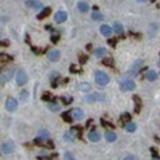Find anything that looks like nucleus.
I'll list each match as a JSON object with an SVG mask.
<instances>
[{"mask_svg":"<svg viewBox=\"0 0 160 160\" xmlns=\"http://www.w3.org/2000/svg\"><path fill=\"white\" fill-rule=\"evenodd\" d=\"M95 81H96L97 85L105 86L110 83V78L106 73H103L101 70H97V72H95Z\"/></svg>","mask_w":160,"mask_h":160,"instance_id":"obj_1","label":"nucleus"},{"mask_svg":"<svg viewBox=\"0 0 160 160\" xmlns=\"http://www.w3.org/2000/svg\"><path fill=\"white\" fill-rule=\"evenodd\" d=\"M120 88L122 91H132V90H134L136 89V84H134V81L132 80V79H123L121 81V84H120Z\"/></svg>","mask_w":160,"mask_h":160,"instance_id":"obj_2","label":"nucleus"},{"mask_svg":"<svg viewBox=\"0 0 160 160\" xmlns=\"http://www.w3.org/2000/svg\"><path fill=\"white\" fill-rule=\"evenodd\" d=\"M14 69L10 68V69H5V70L1 73V75H0V85H4L6 84L9 80L12 79V76H14Z\"/></svg>","mask_w":160,"mask_h":160,"instance_id":"obj_3","label":"nucleus"},{"mask_svg":"<svg viewBox=\"0 0 160 160\" xmlns=\"http://www.w3.org/2000/svg\"><path fill=\"white\" fill-rule=\"evenodd\" d=\"M5 108L8 110L9 112H14V111H16V108H17V100L14 99V97H9V99L6 100Z\"/></svg>","mask_w":160,"mask_h":160,"instance_id":"obj_4","label":"nucleus"},{"mask_svg":"<svg viewBox=\"0 0 160 160\" xmlns=\"http://www.w3.org/2000/svg\"><path fill=\"white\" fill-rule=\"evenodd\" d=\"M27 83V75L24 70H19L16 74V84L19 86H22Z\"/></svg>","mask_w":160,"mask_h":160,"instance_id":"obj_5","label":"nucleus"},{"mask_svg":"<svg viewBox=\"0 0 160 160\" xmlns=\"http://www.w3.org/2000/svg\"><path fill=\"white\" fill-rule=\"evenodd\" d=\"M84 100H85V101H88V102H94V101H103V100H105V95H103V94H100V93H95V94H93V95H89V96H86Z\"/></svg>","mask_w":160,"mask_h":160,"instance_id":"obj_6","label":"nucleus"},{"mask_svg":"<svg viewBox=\"0 0 160 160\" xmlns=\"http://www.w3.org/2000/svg\"><path fill=\"white\" fill-rule=\"evenodd\" d=\"M14 150V144L11 142H8V143H4L1 145V148H0V151H1L3 155H9L11 154Z\"/></svg>","mask_w":160,"mask_h":160,"instance_id":"obj_7","label":"nucleus"},{"mask_svg":"<svg viewBox=\"0 0 160 160\" xmlns=\"http://www.w3.org/2000/svg\"><path fill=\"white\" fill-rule=\"evenodd\" d=\"M142 64H143V62H142L141 59H137L134 63H133V65H132V68L129 69V74L133 75V76H136V75L138 74V72H139V69L142 68Z\"/></svg>","mask_w":160,"mask_h":160,"instance_id":"obj_8","label":"nucleus"},{"mask_svg":"<svg viewBox=\"0 0 160 160\" xmlns=\"http://www.w3.org/2000/svg\"><path fill=\"white\" fill-rule=\"evenodd\" d=\"M67 17H68V14L65 11H58L54 15V20H55V22L57 24H63L67 20Z\"/></svg>","mask_w":160,"mask_h":160,"instance_id":"obj_9","label":"nucleus"},{"mask_svg":"<svg viewBox=\"0 0 160 160\" xmlns=\"http://www.w3.org/2000/svg\"><path fill=\"white\" fill-rule=\"evenodd\" d=\"M70 113H72V117L76 121H80L84 118V112H83L81 108H73L70 111Z\"/></svg>","mask_w":160,"mask_h":160,"instance_id":"obj_10","label":"nucleus"},{"mask_svg":"<svg viewBox=\"0 0 160 160\" xmlns=\"http://www.w3.org/2000/svg\"><path fill=\"white\" fill-rule=\"evenodd\" d=\"M26 5L29 6V8H32L34 10H38V9H42V3L38 1V0H27L26 1Z\"/></svg>","mask_w":160,"mask_h":160,"instance_id":"obj_11","label":"nucleus"},{"mask_svg":"<svg viewBox=\"0 0 160 160\" xmlns=\"http://www.w3.org/2000/svg\"><path fill=\"white\" fill-rule=\"evenodd\" d=\"M59 58H60V52L57 50H53L48 53V59L51 62H57V60H59Z\"/></svg>","mask_w":160,"mask_h":160,"instance_id":"obj_12","label":"nucleus"},{"mask_svg":"<svg viewBox=\"0 0 160 160\" xmlns=\"http://www.w3.org/2000/svg\"><path fill=\"white\" fill-rule=\"evenodd\" d=\"M88 137H89V139H90L91 142H99L100 138H101L100 133H99V132H96V131H91V132L89 133Z\"/></svg>","mask_w":160,"mask_h":160,"instance_id":"obj_13","label":"nucleus"},{"mask_svg":"<svg viewBox=\"0 0 160 160\" xmlns=\"http://www.w3.org/2000/svg\"><path fill=\"white\" fill-rule=\"evenodd\" d=\"M100 31H101V33L103 34V36H110V34L112 33V29H111L108 25H102L100 27Z\"/></svg>","mask_w":160,"mask_h":160,"instance_id":"obj_14","label":"nucleus"},{"mask_svg":"<svg viewBox=\"0 0 160 160\" xmlns=\"http://www.w3.org/2000/svg\"><path fill=\"white\" fill-rule=\"evenodd\" d=\"M145 78H147L149 81H155L158 79V73L155 70H149L147 74H145Z\"/></svg>","mask_w":160,"mask_h":160,"instance_id":"obj_15","label":"nucleus"},{"mask_svg":"<svg viewBox=\"0 0 160 160\" xmlns=\"http://www.w3.org/2000/svg\"><path fill=\"white\" fill-rule=\"evenodd\" d=\"M133 101L136 102V108H134V111L138 113L139 111H141V107H142V100H141V97H139V96L134 95V96H133Z\"/></svg>","mask_w":160,"mask_h":160,"instance_id":"obj_16","label":"nucleus"},{"mask_svg":"<svg viewBox=\"0 0 160 160\" xmlns=\"http://www.w3.org/2000/svg\"><path fill=\"white\" fill-rule=\"evenodd\" d=\"M50 14H51V8H44L42 11L38 14L37 19H38V20H42V19H44V17H47V16H50Z\"/></svg>","mask_w":160,"mask_h":160,"instance_id":"obj_17","label":"nucleus"},{"mask_svg":"<svg viewBox=\"0 0 160 160\" xmlns=\"http://www.w3.org/2000/svg\"><path fill=\"white\" fill-rule=\"evenodd\" d=\"M74 139H75V134H74L73 129L67 132V133L64 134V141H67V142H74Z\"/></svg>","mask_w":160,"mask_h":160,"instance_id":"obj_18","label":"nucleus"},{"mask_svg":"<svg viewBox=\"0 0 160 160\" xmlns=\"http://www.w3.org/2000/svg\"><path fill=\"white\" fill-rule=\"evenodd\" d=\"M12 59L14 58L9 54H5V53L0 54V63H9V62H11Z\"/></svg>","mask_w":160,"mask_h":160,"instance_id":"obj_19","label":"nucleus"},{"mask_svg":"<svg viewBox=\"0 0 160 160\" xmlns=\"http://www.w3.org/2000/svg\"><path fill=\"white\" fill-rule=\"evenodd\" d=\"M105 138H106L107 142H115L117 136L113 133V132H106V133H105Z\"/></svg>","mask_w":160,"mask_h":160,"instance_id":"obj_20","label":"nucleus"},{"mask_svg":"<svg viewBox=\"0 0 160 160\" xmlns=\"http://www.w3.org/2000/svg\"><path fill=\"white\" fill-rule=\"evenodd\" d=\"M48 108H50L51 111H53V112H58V111L60 110V105H58L57 102H50L48 103Z\"/></svg>","mask_w":160,"mask_h":160,"instance_id":"obj_21","label":"nucleus"},{"mask_svg":"<svg viewBox=\"0 0 160 160\" xmlns=\"http://www.w3.org/2000/svg\"><path fill=\"white\" fill-rule=\"evenodd\" d=\"M113 30H115V32H116L117 34H120V36H123V26H122L121 24L116 22L115 26H113Z\"/></svg>","mask_w":160,"mask_h":160,"instance_id":"obj_22","label":"nucleus"},{"mask_svg":"<svg viewBox=\"0 0 160 160\" xmlns=\"http://www.w3.org/2000/svg\"><path fill=\"white\" fill-rule=\"evenodd\" d=\"M78 9H79L81 12H88V10H89V5H88L85 1H80V3L78 4Z\"/></svg>","mask_w":160,"mask_h":160,"instance_id":"obj_23","label":"nucleus"},{"mask_svg":"<svg viewBox=\"0 0 160 160\" xmlns=\"http://www.w3.org/2000/svg\"><path fill=\"white\" fill-rule=\"evenodd\" d=\"M107 52H106V50L105 48H97V50H95V52H94V54L96 55V57H103Z\"/></svg>","mask_w":160,"mask_h":160,"instance_id":"obj_24","label":"nucleus"},{"mask_svg":"<svg viewBox=\"0 0 160 160\" xmlns=\"http://www.w3.org/2000/svg\"><path fill=\"white\" fill-rule=\"evenodd\" d=\"M62 118L65 121V122H68V123H72L73 122V117L70 116V112H63V115H62Z\"/></svg>","mask_w":160,"mask_h":160,"instance_id":"obj_25","label":"nucleus"},{"mask_svg":"<svg viewBox=\"0 0 160 160\" xmlns=\"http://www.w3.org/2000/svg\"><path fill=\"white\" fill-rule=\"evenodd\" d=\"M124 128H126L127 132H134L136 131V124L134 123H132V122H127L126 123V126H124Z\"/></svg>","mask_w":160,"mask_h":160,"instance_id":"obj_26","label":"nucleus"},{"mask_svg":"<svg viewBox=\"0 0 160 160\" xmlns=\"http://www.w3.org/2000/svg\"><path fill=\"white\" fill-rule=\"evenodd\" d=\"M48 137H50V133H48V131L43 129V131H39V133H38V138L41 139H44V141H47Z\"/></svg>","mask_w":160,"mask_h":160,"instance_id":"obj_27","label":"nucleus"},{"mask_svg":"<svg viewBox=\"0 0 160 160\" xmlns=\"http://www.w3.org/2000/svg\"><path fill=\"white\" fill-rule=\"evenodd\" d=\"M102 64L106 67H113V59L112 58H105L102 59Z\"/></svg>","mask_w":160,"mask_h":160,"instance_id":"obj_28","label":"nucleus"},{"mask_svg":"<svg viewBox=\"0 0 160 160\" xmlns=\"http://www.w3.org/2000/svg\"><path fill=\"white\" fill-rule=\"evenodd\" d=\"M79 89L81 90V91H84V93H86V91H89V90H90V89H91V88H90V85L88 84V83H81V84L79 85Z\"/></svg>","mask_w":160,"mask_h":160,"instance_id":"obj_29","label":"nucleus"},{"mask_svg":"<svg viewBox=\"0 0 160 160\" xmlns=\"http://www.w3.org/2000/svg\"><path fill=\"white\" fill-rule=\"evenodd\" d=\"M129 121H131V115H129V113H123V115L121 116V122H122V123L126 124V123L129 122Z\"/></svg>","mask_w":160,"mask_h":160,"instance_id":"obj_30","label":"nucleus"},{"mask_svg":"<svg viewBox=\"0 0 160 160\" xmlns=\"http://www.w3.org/2000/svg\"><path fill=\"white\" fill-rule=\"evenodd\" d=\"M91 17H93V20H95V21H101V20L103 19V16L101 15L100 12H93V15H91Z\"/></svg>","mask_w":160,"mask_h":160,"instance_id":"obj_31","label":"nucleus"},{"mask_svg":"<svg viewBox=\"0 0 160 160\" xmlns=\"http://www.w3.org/2000/svg\"><path fill=\"white\" fill-rule=\"evenodd\" d=\"M42 100H44V101H52V100H54V97L50 93H44L42 95Z\"/></svg>","mask_w":160,"mask_h":160,"instance_id":"obj_32","label":"nucleus"},{"mask_svg":"<svg viewBox=\"0 0 160 160\" xmlns=\"http://www.w3.org/2000/svg\"><path fill=\"white\" fill-rule=\"evenodd\" d=\"M62 102H63L64 103V105H69V103H70L72 101H73V99H72V97H65V96H63V97H62Z\"/></svg>","mask_w":160,"mask_h":160,"instance_id":"obj_33","label":"nucleus"},{"mask_svg":"<svg viewBox=\"0 0 160 160\" xmlns=\"http://www.w3.org/2000/svg\"><path fill=\"white\" fill-rule=\"evenodd\" d=\"M101 124L103 127H108V128H115V126L112 123H110V122H107V121H105V120H101Z\"/></svg>","mask_w":160,"mask_h":160,"instance_id":"obj_34","label":"nucleus"},{"mask_svg":"<svg viewBox=\"0 0 160 160\" xmlns=\"http://www.w3.org/2000/svg\"><path fill=\"white\" fill-rule=\"evenodd\" d=\"M73 129L76 132V133H78V137H79V138L83 137V128H81V127H74Z\"/></svg>","mask_w":160,"mask_h":160,"instance_id":"obj_35","label":"nucleus"},{"mask_svg":"<svg viewBox=\"0 0 160 160\" xmlns=\"http://www.w3.org/2000/svg\"><path fill=\"white\" fill-rule=\"evenodd\" d=\"M150 151L153 153V159H160V156L158 155V150L155 148H150Z\"/></svg>","mask_w":160,"mask_h":160,"instance_id":"obj_36","label":"nucleus"},{"mask_svg":"<svg viewBox=\"0 0 160 160\" xmlns=\"http://www.w3.org/2000/svg\"><path fill=\"white\" fill-rule=\"evenodd\" d=\"M69 70H70V73H80V72H81L80 69H79V68H76L74 64H73V65H70V69H69Z\"/></svg>","mask_w":160,"mask_h":160,"instance_id":"obj_37","label":"nucleus"},{"mask_svg":"<svg viewBox=\"0 0 160 160\" xmlns=\"http://www.w3.org/2000/svg\"><path fill=\"white\" fill-rule=\"evenodd\" d=\"M86 60H88V55H80V57H79V62H80V64L86 63Z\"/></svg>","mask_w":160,"mask_h":160,"instance_id":"obj_38","label":"nucleus"},{"mask_svg":"<svg viewBox=\"0 0 160 160\" xmlns=\"http://www.w3.org/2000/svg\"><path fill=\"white\" fill-rule=\"evenodd\" d=\"M51 39H52V42H53V43H57V42H58V39H59V34H53V36L51 37Z\"/></svg>","mask_w":160,"mask_h":160,"instance_id":"obj_39","label":"nucleus"},{"mask_svg":"<svg viewBox=\"0 0 160 160\" xmlns=\"http://www.w3.org/2000/svg\"><path fill=\"white\" fill-rule=\"evenodd\" d=\"M27 95H29V94H27V91H21V94H20V97H21L22 100H26V99H27Z\"/></svg>","mask_w":160,"mask_h":160,"instance_id":"obj_40","label":"nucleus"},{"mask_svg":"<svg viewBox=\"0 0 160 160\" xmlns=\"http://www.w3.org/2000/svg\"><path fill=\"white\" fill-rule=\"evenodd\" d=\"M9 41H0V47H8Z\"/></svg>","mask_w":160,"mask_h":160,"instance_id":"obj_41","label":"nucleus"},{"mask_svg":"<svg viewBox=\"0 0 160 160\" xmlns=\"http://www.w3.org/2000/svg\"><path fill=\"white\" fill-rule=\"evenodd\" d=\"M116 43H117V41H116V39H108V44H110V46L116 47Z\"/></svg>","mask_w":160,"mask_h":160,"instance_id":"obj_42","label":"nucleus"},{"mask_svg":"<svg viewBox=\"0 0 160 160\" xmlns=\"http://www.w3.org/2000/svg\"><path fill=\"white\" fill-rule=\"evenodd\" d=\"M58 75H59L58 73H55V72H54V73H52V75H51V78H52V79H55V78H58Z\"/></svg>","mask_w":160,"mask_h":160,"instance_id":"obj_43","label":"nucleus"},{"mask_svg":"<svg viewBox=\"0 0 160 160\" xmlns=\"http://www.w3.org/2000/svg\"><path fill=\"white\" fill-rule=\"evenodd\" d=\"M65 159H73V155L70 153H65Z\"/></svg>","mask_w":160,"mask_h":160,"instance_id":"obj_44","label":"nucleus"},{"mask_svg":"<svg viewBox=\"0 0 160 160\" xmlns=\"http://www.w3.org/2000/svg\"><path fill=\"white\" fill-rule=\"evenodd\" d=\"M126 159L128 160V159H136V156H132V155H128V156H126Z\"/></svg>","mask_w":160,"mask_h":160,"instance_id":"obj_45","label":"nucleus"},{"mask_svg":"<svg viewBox=\"0 0 160 160\" xmlns=\"http://www.w3.org/2000/svg\"><path fill=\"white\" fill-rule=\"evenodd\" d=\"M137 1H139V3H144L145 0H137Z\"/></svg>","mask_w":160,"mask_h":160,"instance_id":"obj_46","label":"nucleus"},{"mask_svg":"<svg viewBox=\"0 0 160 160\" xmlns=\"http://www.w3.org/2000/svg\"><path fill=\"white\" fill-rule=\"evenodd\" d=\"M150 1H151V3H154V1H156V0H150Z\"/></svg>","mask_w":160,"mask_h":160,"instance_id":"obj_47","label":"nucleus"}]
</instances>
